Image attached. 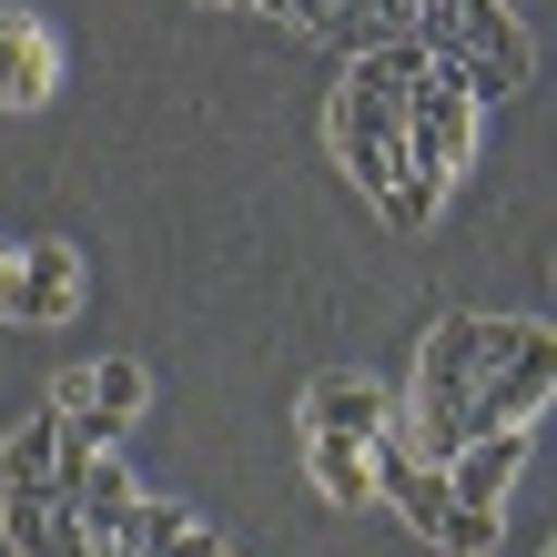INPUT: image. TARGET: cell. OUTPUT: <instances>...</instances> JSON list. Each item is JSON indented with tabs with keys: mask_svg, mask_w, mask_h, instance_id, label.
<instances>
[{
	"mask_svg": "<svg viewBox=\"0 0 557 557\" xmlns=\"http://www.w3.org/2000/svg\"><path fill=\"white\" fill-rule=\"evenodd\" d=\"M547 385H557V345H547V324H537V335L517 345L507 366H486V375L467 385V406H456V425H467V436H486V425H537Z\"/></svg>",
	"mask_w": 557,
	"mask_h": 557,
	"instance_id": "obj_3",
	"label": "cell"
},
{
	"mask_svg": "<svg viewBox=\"0 0 557 557\" xmlns=\"http://www.w3.org/2000/svg\"><path fill=\"white\" fill-rule=\"evenodd\" d=\"M72 314H82V253L72 244H21L11 324H72Z\"/></svg>",
	"mask_w": 557,
	"mask_h": 557,
	"instance_id": "obj_6",
	"label": "cell"
},
{
	"mask_svg": "<svg viewBox=\"0 0 557 557\" xmlns=\"http://www.w3.org/2000/svg\"><path fill=\"white\" fill-rule=\"evenodd\" d=\"M11 284H21V244H0V314H11Z\"/></svg>",
	"mask_w": 557,
	"mask_h": 557,
	"instance_id": "obj_13",
	"label": "cell"
},
{
	"mask_svg": "<svg viewBox=\"0 0 557 557\" xmlns=\"http://www.w3.org/2000/svg\"><path fill=\"white\" fill-rule=\"evenodd\" d=\"M324 133H335V162L345 183L366 193V203L396 223V234H425V203H416V162H406V112H375V102H345L324 112Z\"/></svg>",
	"mask_w": 557,
	"mask_h": 557,
	"instance_id": "obj_1",
	"label": "cell"
},
{
	"mask_svg": "<svg viewBox=\"0 0 557 557\" xmlns=\"http://www.w3.org/2000/svg\"><path fill=\"white\" fill-rule=\"evenodd\" d=\"M223 11H284V0H223Z\"/></svg>",
	"mask_w": 557,
	"mask_h": 557,
	"instance_id": "obj_14",
	"label": "cell"
},
{
	"mask_svg": "<svg viewBox=\"0 0 557 557\" xmlns=\"http://www.w3.org/2000/svg\"><path fill=\"white\" fill-rule=\"evenodd\" d=\"M51 82H61V41H51V21L0 11V112H41V102H51Z\"/></svg>",
	"mask_w": 557,
	"mask_h": 557,
	"instance_id": "obj_4",
	"label": "cell"
},
{
	"mask_svg": "<svg viewBox=\"0 0 557 557\" xmlns=\"http://www.w3.org/2000/svg\"><path fill=\"white\" fill-rule=\"evenodd\" d=\"M82 385H91V406H112V416H143V396H152V375L133 366V355H102Z\"/></svg>",
	"mask_w": 557,
	"mask_h": 557,
	"instance_id": "obj_9",
	"label": "cell"
},
{
	"mask_svg": "<svg viewBox=\"0 0 557 557\" xmlns=\"http://www.w3.org/2000/svg\"><path fill=\"white\" fill-rule=\"evenodd\" d=\"M406 162H416V203H425V223H436V203L456 193V173L476 162V102L446 72H425L416 102H406Z\"/></svg>",
	"mask_w": 557,
	"mask_h": 557,
	"instance_id": "obj_2",
	"label": "cell"
},
{
	"mask_svg": "<svg viewBox=\"0 0 557 557\" xmlns=\"http://www.w3.org/2000/svg\"><path fill=\"white\" fill-rule=\"evenodd\" d=\"M193 528V507H173V497H133V557H162Z\"/></svg>",
	"mask_w": 557,
	"mask_h": 557,
	"instance_id": "obj_11",
	"label": "cell"
},
{
	"mask_svg": "<svg viewBox=\"0 0 557 557\" xmlns=\"http://www.w3.org/2000/svg\"><path fill=\"white\" fill-rule=\"evenodd\" d=\"M51 456H61V406H41L11 446H0V486H51Z\"/></svg>",
	"mask_w": 557,
	"mask_h": 557,
	"instance_id": "obj_8",
	"label": "cell"
},
{
	"mask_svg": "<svg viewBox=\"0 0 557 557\" xmlns=\"http://www.w3.org/2000/svg\"><path fill=\"white\" fill-rule=\"evenodd\" d=\"M305 476H314L324 507H366L375 497V467H366V446H355V436H305Z\"/></svg>",
	"mask_w": 557,
	"mask_h": 557,
	"instance_id": "obj_7",
	"label": "cell"
},
{
	"mask_svg": "<svg viewBox=\"0 0 557 557\" xmlns=\"http://www.w3.org/2000/svg\"><path fill=\"white\" fill-rule=\"evenodd\" d=\"M162 557H234V547H223V537H213V528H203V517H193V528H183V537H173V547H162Z\"/></svg>",
	"mask_w": 557,
	"mask_h": 557,
	"instance_id": "obj_12",
	"label": "cell"
},
{
	"mask_svg": "<svg viewBox=\"0 0 557 557\" xmlns=\"http://www.w3.org/2000/svg\"><path fill=\"white\" fill-rule=\"evenodd\" d=\"M497 517H507V507H456V497H446L436 547H446V557H486V547H497Z\"/></svg>",
	"mask_w": 557,
	"mask_h": 557,
	"instance_id": "obj_10",
	"label": "cell"
},
{
	"mask_svg": "<svg viewBox=\"0 0 557 557\" xmlns=\"http://www.w3.org/2000/svg\"><path fill=\"white\" fill-rule=\"evenodd\" d=\"M385 425H396V396H385L375 375H314V385H305V436H355V446H375Z\"/></svg>",
	"mask_w": 557,
	"mask_h": 557,
	"instance_id": "obj_5",
	"label": "cell"
}]
</instances>
